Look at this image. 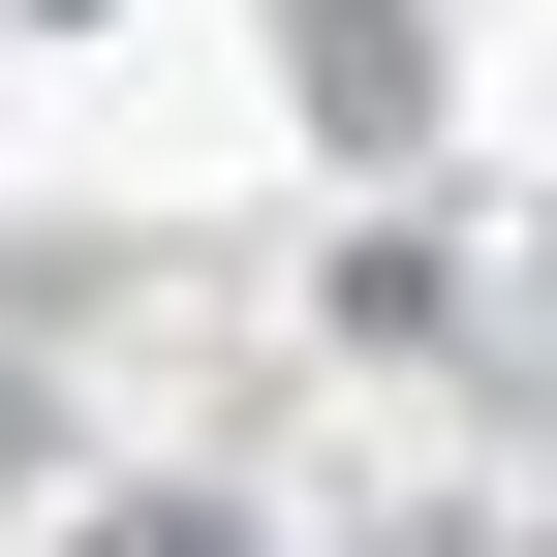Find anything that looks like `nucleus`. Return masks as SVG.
<instances>
[{
    "label": "nucleus",
    "mask_w": 557,
    "mask_h": 557,
    "mask_svg": "<svg viewBox=\"0 0 557 557\" xmlns=\"http://www.w3.org/2000/svg\"><path fill=\"white\" fill-rule=\"evenodd\" d=\"M94 557H248V527H218V496H124V527H94Z\"/></svg>",
    "instance_id": "f257e3e1"
},
{
    "label": "nucleus",
    "mask_w": 557,
    "mask_h": 557,
    "mask_svg": "<svg viewBox=\"0 0 557 557\" xmlns=\"http://www.w3.org/2000/svg\"><path fill=\"white\" fill-rule=\"evenodd\" d=\"M0 465H32V372H0Z\"/></svg>",
    "instance_id": "f03ea898"
}]
</instances>
